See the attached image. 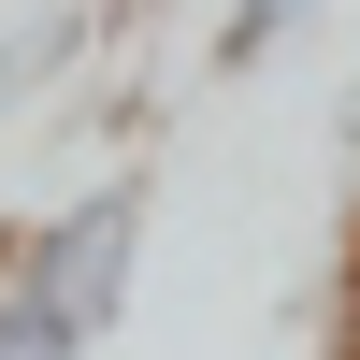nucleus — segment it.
Returning a JSON list of instances; mask_svg holds the SVG:
<instances>
[{
	"label": "nucleus",
	"mask_w": 360,
	"mask_h": 360,
	"mask_svg": "<svg viewBox=\"0 0 360 360\" xmlns=\"http://www.w3.org/2000/svg\"><path fill=\"white\" fill-rule=\"evenodd\" d=\"M58 44H72V29H29V44H0V101H15V86H29V72H44V58H58Z\"/></svg>",
	"instance_id": "nucleus-4"
},
{
	"label": "nucleus",
	"mask_w": 360,
	"mask_h": 360,
	"mask_svg": "<svg viewBox=\"0 0 360 360\" xmlns=\"http://www.w3.org/2000/svg\"><path fill=\"white\" fill-rule=\"evenodd\" d=\"M303 15H317V0H231V29H217V58L245 72V58H274V44H288Z\"/></svg>",
	"instance_id": "nucleus-3"
},
{
	"label": "nucleus",
	"mask_w": 360,
	"mask_h": 360,
	"mask_svg": "<svg viewBox=\"0 0 360 360\" xmlns=\"http://www.w3.org/2000/svg\"><path fill=\"white\" fill-rule=\"evenodd\" d=\"M130 245H144V188H86L72 217L29 245V303H58L72 332H115V303H130Z\"/></svg>",
	"instance_id": "nucleus-1"
},
{
	"label": "nucleus",
	"mask_w": 360,
	"mask_h": 360,
	"mask_svg": "<svg viewBox=\"0 0 360 360\" xmlns=\"http://www.w3.org/2000/svg\"><path fill=\"white\" fill-rule=\"evenodd\" d=\"M0 360H86V332L58 303H29V288H0Z\"/></svg>",
	"instance_id": "nucleus-2"
}]
</instances>
